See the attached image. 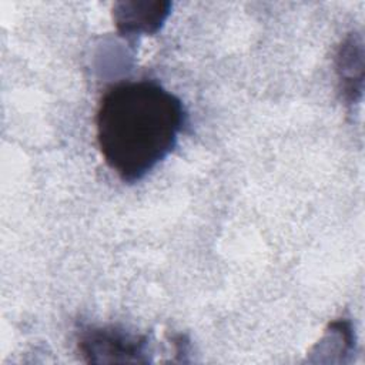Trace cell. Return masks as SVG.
I'll return each instance as SVG.
<instances>
[{"label":"cell","instance_id":"3957f363","mask_svg":"<svg viewBox=\"0 0 365 365\" xmlns=\"http://www.w3.org/2000/svg\"><path fill=\"white\" fill-rule=\"evenodd\" d=\"M170 1H118L113 20L118 33L127 38L157 33L170 14Z\"/></svg>","mask_w":365,"mask_h":365},{"label":"cell","instance_id":"7a4b0ae2","mask_svg":"<svg viewBox=\"0 0 365 365\" xmlns=\"http://www.w3.org/2000/svg\"><path fill=\"white\" fill-rule=\"evenodd\" d=\"M78 351L87 362H148V339L117 327L86 325L78 329Z\"/></svg>","mask_w":365,"mask_h":365},{"label":"cell","instance_id":"6da1fadb","mask_svg":"<svg viewBox=\"0 0 365 365\" xmlns=\"http://www.w3.org/2000/svg\"><path fill=\"white\" fill-rule=\"evenodd\" d=\"M185 121L181 100L160 83L121 81L100 100L97 144L121 181L137 182L173 153Z\"/></svg>","mask_w":365,"mask_h":365},{"label":"cell","instance_id":"277c9868","mask_svg":"<svg viewBox=\"0 0 365 365\" xmlns=\"http://www.w3.org/2000/svg\"><path fill=\"white\" fill-rule=\"evenodd\" d=\"M336 74L339 90L348 103H355L362 94L364 47L359 34H349L336 53Z\"/></svg>","mask_w":365,"mask_h":365}]
</instances>
